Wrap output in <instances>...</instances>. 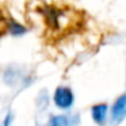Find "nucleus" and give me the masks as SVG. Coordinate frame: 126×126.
I'll return each mask as SVG.
<instances>
[{"mask_svg":"<svg viewBox=\"0 0 126 126\" xmlns=\"http://www.w3.org/2000/svg\"><path fill=\"white\" fill-rule=\"evenodd\" d=\"M54 103L60 109H69L73 103V94L66 87H58L54 92Z\"/></svg>","mask_w":126,"mask_h":126,"instance_id":"obj_1","label":"nucleus"},{"mask_svg":"<svg viewBox=\"0 0 126 126\" xmlns=\"http://www.w3.org/2000/svg\"><path fill=\"white\" fill-rule=\"evenodd\" d=\"M126 112V94L118 98L112 107V118L114 121H119Z\"/></svg>","mask_w":126,"mask_h":126,"instance_id":"obj_2","label":"nucleus"},{"mask_svg":"<svg viewBox=\"0 0 126 126\" xmlns=\"http://www.w3.org/2000/svg\"><path fill=\"white\" fill-rule=\"evenodd\" d=\"M107 115V104H96L92 107V118L98 125H104Z\"/></svg>","mask_w":126,"mask_h":126,"instance_id":"obj_3","label":"nucleus"},{"mask_svg":"<svg viewBox=\"0 0 126 126\" xmlns=\"http://www.w3.org/2000/svg\"><path fill=\"white\" fill-rule=\"evenodd\" d=\"M8 29H10V20L7 19L4 12L0 10V38L8 31Z\"/></svg>","mask_w":126,"mask_h":126,"instance_id":"obj_4","label":"nucleus"},{"mask_svg":"<svg viewBox=\"0 0 126 126\" xmlns=\"http://www.w3.org/2000/svg\"><path fill=\"white\" fill-rule=\"evenodd\" d=\"M49 126H68V119L64 115H57V117L52 118Z\"/></svg>","mask_w":126,"mask_h":126,"instance_id":"obj_5","label":"nucleus"}]
</instances>
